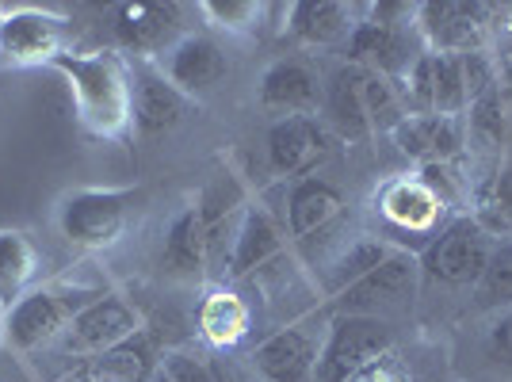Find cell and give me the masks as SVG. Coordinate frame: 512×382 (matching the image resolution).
Segmentation results:
<instances>
[{"mask_svg":"<svg viewBox=\"0 0 512 382\" xmlns=\"http://www.w3.org/2000/svg\"><path fill=\"white\" fill-rule=\"evenodd\" d=\"M77 104V123L92 138L119 142L134 127V69L115 50L73 54L65 50L54 62Z\"/></svg>","mask_w":512,"mask_h":382,"instance_id":"cell-1","label":"cell"},{"mask_svg":"<svg viewBox=\"0 0 512 382\" xmlns=\"http://www.w3.org/2000/svg\"><path fill=\"white\" fill-rule=\"evenodd\" d=\"M100 295L104 291L77 287V283H39L31 295H23L12 310L0 314V344L16 356L54 348L58 337L69 329V321Z\"/></svg>","mask_w":512,"mask_h":382,"instance_id":"cell-2","label":"cell"},{"mask_svg":"<svg viewBox=\"0 0 512 382\" xmlns=\"http://www.w3.org/2000/svg\"><path fill=\"white\" fill-rule=\"evenodd\" d=\"M375 214L386 226V245L421 253L432 237L448 226V203L417 176H394L375 191Z\"/></svg>","mask_w":512,"mask_h":382,"instance_id":"cell-3","label":"cell"},{"mask_svg":"<svg viewBox=\"0 0 512 382\" xmlns=\"http://www.w3.org/2000/svg\"><path fill=\"white\" fill-rule=\"evenodd\" d=\"M493 253L490 230L474 218V214H459L451 218L440 234L428 241L417 253L421 276L444 287H478V279L486 272V260Z\"/></svg>","mask_w":512,"mask_h":382,"instance_id":"cell-4","label":"cell"},{"mask_svg":"<svg viewBox=\"0 0 512 382\" xmlns=\"http://www.w3.org/2000/svg\"><path fill=\"white\" fill-rule=\"evenodd\" d=\"M134 191L127 188H81L58 203V230L69 245L100 253L111 249L130 222Z\"/></svg>","mask_w":512,"mask_h":382,"instance_id":"cell-5","label":"cell"},{"mask_svg":"<svg viewBox=\"0 0 512 382\" xmlns=\"http://www.w3.org/2000/svg\"><path fill=\"white\" fill-rule=\"evenodd\" d=\"M386 352H394V333L386 321L360 318V314H333L325 321L314 382H348L360 367Z\"/></svg>","mask_w":512,"mask_h":382,"instance_id":"cell-6","label":"cell"},{"mask_svg":"<svg viewBox=\"0 0 512 382\" xmlns=\"http://www.w3.org/2000/svg\"><path fill=\"white\" fill-rule=\"evenodd\" d=\"M421 287V264L406 249H390L379 268H371L360 283H352L344 295L333 298L337 314H360V318H379L386 314H402L413 306Z\"/></svg>","mask_w":512,"mask_h":382,"instance_id":"cell-7","label":"cell"},{"mask_svg":"<svg viewBox=\"0 0 512 382\" xmlns=\"http://www.w3.org/2000/svg\"><path fill=\"white\" fill-rule=\"evenodd\" d=\"M142 333V314L134 310V302H127L115 291H104L100 298H92L77 318L69 321L54 352H62L65 360H88V356H100V352H111L119 344H127Z\"/></svg>","mask_w":512,"mask_h":382,"instance_id":"cell-8","label":"cell"},{"mask_svg":"<svg viewBox=\"0 0 512 382\" xmlns=\"http://www.w3.org/2000/svg\"><path fill=\"white\" fill-rule=\"evenodd\" d=\"M65 16L39 4L0 8V65H54L65 54Z\"/></svg>","mask_w":512,"mask_h":382,"instance_id":"cell-9","label":"cell"},{"mask_svg":"<svg viewBox=\"0 0 512 382\" xmlns=\"http://www.w3.org/2000/svg\"><path fill=\"white\" fill-rule=\"evenodd\" d=\"M337 134L318 115H291L268 127V165L283 180H306L333 157Z\"/></svg>","mask_w":512,"mask_h":382,"instance_id":"cell-10","label":"cell"},{"mask_svg":"<svg viewBox=\"0 0 512 382\" xmlns=\"http://www.w3.org/2000/svg\"><path fill=\"white\" fill-rule=\"evenodd\" d=\"M325 325L291 321L253 348V371L260 382H314Z\"/></svg>","mask_w":512,"mask_h":382,"instance_id":"cell-11","label":"cell"},{"mask_svg":"<svg viewBox=\"0 0 512 382\" xmlns=\"http://www.w3.org/2000/svg\"><path fill=\"white\" fill-rule=\"evenodd\" d=\"M490 16H493L490 4L428 0V4H417V35H421L425 50H440V54L486 50Z\"/></svg>","mask_w":512,"mask_h":382,"instance_id":"cell-12","label":"cell"},{"mask_svg":"<svg viewBox=\"0 0 512 382\" xmlns=\"http://www.w3.org/2000/svg\"><path fill=\"white\" fill-rule=\"evenodd\" d=\"M344 50H348V65L371 69V73L398 85L413 69V62L425 54V43H421L417 27H386L375 20H360Z\"/></svg>","mask_w":512,"mask_h":382,"instance_id":"cell-13","label":"cell"},{"mask_svg":"<svg viewBox=\"0 0 512 382\" xmlns=\"http://www.w3.org/2000/svg\"><path fill=\"white\" fill-rule=\"evenodd\" d=\"M256 100L276 119L318 115L325 104V85H321V73L306 58H279L264 69L256 85Z\"/></svg>","mask_w":512,"mask_h":382,"instance_id":"cell-14","label":"cell"},{"mask_svg":"<svg viewBox=\"0 0 512 382\" xmlns=\"http://www.w3.org/2000/svg\"><path fill=\"white\" fill-rule=\"evenodd\" d=\"M287 241L291 237H287L283 218H276L264 203H249L241 222H237L230 260H226V276L249 279L256 272H268L279 256L287 253Z\"/></svg>","mask_w":512,"mask_h":382,"instance_id":"cell-15","label":"cell"},{"mask_svg":"<svg viewBox=\"0 0 512 382\" xmlns=\"http://www.w3.org/2000/svg\"><path fill=\"white\" fill-rule=\"evenodd\" d=\"M348 218V199L344 191L325 180V176H306V180H295L287 195H283V226H287V237L302 245L310 237L325 234L329 226H337Z\"/></svg>","mask_w":512,"mask_h":382,"instance_id":"cell-16","label":"cell"},{"mask_svg":"<svg viewBox=\"0 0 512 382\" xmlns=\"http://www.w3.org/2000/svg\"><path fill=\"white\" fill-rule=\"evenodd\" d=\"M161 73L192 100V96H203L214 85H222V77L230 73V58H226L218 39L192 31V35H180L161 54Z\"/></svg>","mask_w":512,"mask_h":382,"instance_id":"cell-17","label":"cell"},{"mask_svg":"<svg viewBox=\"0 0 512 382\" xmlns=\"http://www.w3.org/2000/svg\"><path fill=\"white\" fill-rule=\"evenodd\" d=\"M394 142L421 169H428V165H451L467 149V119H451V115H406L394 127Z\"/></svg>","mask_w":512,"mask_h":382,"instance_id":"cell-18","label":"cell"},{"mask_svg":"<svg viewBox=\"0 0 512 382\" xmlns=\"http://www.w3.org/2000/svg\"><path fill=\"white\" fill-rule=\"evenodd\" d=\"M119 46L134 54H165L180 39V4H119L111 12Z\"/></svg>","mask_w":512,"mask_h":382,"instance_id":"cell-19","label":"cell"},{"mask_svg":"<svg viewBox=\"0 0 512 382\" xmlns=\"http://www.w3.org/2000/svg\"><path fill=\"white\" fill-rule=\"evenodd\" d=\"M360 4L337 0H299L287 8V35L302 46H344L360 27Z\"/></svg>","mask_w":512,"mask_h":382,"instance_id":"cell-20","label":"cell"},{"mask_svg":"<svg viewBox=\"0 0 512 382\" xmlns=\"http://www.w3.org/2000/svg\"><path fill=\"white\" fill-rule=\"evenodd\" d=\"M188 111V96L172 85L169 77L153 65H142L134 73V130L138 134H165V130L180 127Z\"/></svg>","mask_w":512,"mask_h":382,"instance_id":"cell-21","label":"cell"},{"mask_svg":"<svg viewBox=\"0 0 512 382\" xmlns=\"http://www.w3.org/2000/svg\"><path fill=\"white\" fill-rule=\"evenodd\" d=\"M157 371H161V363L153 352V340L146 333H138L134 340L111 348V352L81 360L65 382H153Z\"/></svg>","mask_w":512,"mask_h":382,"instance_id":"cell-22","label":"cell"},{"mask_svg":"<svg viewBox=\"0 0 512 382\" xmlns=\"http://www.w3.org/2000/svg\"><path fill=\"white\" fill-rule=\"evenodd\" d=\"M325 123L337 138H348V142H363L371 138V119H367V104H363V69L360 65L344 62L329 85H325Z\"/></svg>","mask_w":512,"mask_h":382,"instance_id":"cell-23","label":"cell"},{"mask_svg":"<svg viewBox=\"0 0 512 382\" xmlns=\"http://www.w3.org/2000/svg\"><path fill=\"white\" fill-rule=\"evenodd\" d=\"M390 249H394V245H386V237L352 234L321 268H314V272H321V291L329 298L344 295V291H348L352 283H360L371 268H379L386 256H390Z\"/></svg>","mask_w":512,"mask_h":382,"instance_id":"cell-24","label":"cell"},{"mask_svg":"<svg viewBox=\"0 0 512 382\" xmlns=\"http://www.w3.org/2000/svg\"><path fill=\"white\" fill-rule=\"evenodd\" d=\"M161 268L172 276H203L211 268V245H207V226L195 207H184L165 230L161 245Z\"/></svg>","mask_w":512,"mask_h":382,"instance_id":"cell-25","label":"cell"},{"mask_svg":"<svg viewBox=\"0 0 512 382\" xmlns=\"http://www.w3.org/2000/svg\"><path fill=\"white\" fill-rule=\"evenodd\" d=\"M199 337L207 340L211 348H237L241 340L249 337L253 325V310L249 302L230 291V287H214L199 302Z\"/></svg>","mask_w":512,"mask_h":382,"instance_id":"cell-26","label":"cell"},{"mask_svg":"<svg viewBox=\"0 0 512 382\" xmlns=\"http://www.w3.org/2000/svg\"><path fill=\"white\" fill-rule=\"evenodd\" d=\"M39 249L23 230H0V314L12 310L39 283Z\"/></svg>","mask_w":512,"mask_h":382,"instance_id":"cell-27","label":"cell"},{"mask_svg":"<svg viewBox=\"0 0 512 382\" xmlns=\"http://www.w3.org/2000/svg\"><path fill=\"white\" fill-rule=\"evenodd\" d=\"M432 62V115H451V119H467V85H463V62L459 54H440L428 50Z\"/></svg>","mask_w":512,"mask_h":382,"instance_id":"cell-28","label":"cell"},{"mask_svg":"<svg viewBox=\"0 0 512 382\" xmlns=\"http://www.w3.org/2000/svg\"><path fill=\"white\" fill-rule=\"evenodd\" d=\"M474 302L482 306V310H509L512 306V241H501V245H493L490 260H486V272L478 279V287H474Z\"/></svg>","mask_w":512,"mask_h":382,"instance_id":"cell-29","label":"cell"},{"mask_svg":"<svg viewBox=\"0 0 512 382\" xmlns=\"http://www.w3.org/2000/svg\"><path fill=\"white\" fill-rule=\"evenodd\" d=\"M363 104H367V119H371V130L379 134V130H390L406 119V104H402V96H398V88L394 81H386L379 73H371V69H363Z\"/></svg>","mask_w":512,"mask_h":382,"instance_id":"cell-30","label":"cell"},{"mask_svg":"<svg viewBox=\"0 0 512 382\" xmlns=\"http://www.w3.org/2000/svg\"><path fill=\"white\" fill-rule=\"evenodd\" d=\"M199 12L211 20V27L226 31V35H253L268 4H256V0H207L199 4Z\"/></svg>","mask_w":512,"mask_h":382,"instance_id":"cell-31","label":"cell"},{"mask_svg":"<svg viewBox=\"0 0 512 382\" xmlns=\"http://www.w3.org/2000/svg\"><path fill=\"white\" fill-rule=\"evenodd\" d=\"M478 207L482 211H501V222L512 214V169L493 172L478 191Z\"/></svg>","mask_w":512,"mask_h":382,"instance_id":"cell-32","label":"cell"},{"mask_svg":"<svg viewBox=\"0 0 512 382\" xmlns=\"http://www.w3.org/2000/svg\"><path fill=\"white\" fill-rule=\"evenodd\" d=\"M348 382H413L406 360L398 352H386L379 360H371L367 367H360Z\"/></svg>","mask_w":512,"mask_h":382,"instance_id":"cell-33","label":"cell"},{"mask_svg":"<svg viewBox=\"0 0 512 382\" xmlns=\"http://www.w3.org/2000/svg\"><path fill=\"white\" fill-rule=\"evenodd\" d=\"M486 348H490V356L497 363H509L512 367V306L505 314L493 318L490 333H486Z\"/></svg>","mask_w":512,"mask_h":382,"instance_id":"cell-34","label":"cell"},{"mask_svg":"<svg viewBox=\"0 0 512 382\" xmlns=\"http://www.w3.org/2000/svg\"><path fill=\"white\" fill-rule=\"evenodd\" d=\"M161 371H165V379H169V382H214L211 371H207L203 363L188 360V356H172Z\"/></svg>","mask_w":512,"mask_h":382,"instance_id":"cell-35","label":"cell"},{"mask_svg":"<svg viewBox=\"0 0 512 382\" xmlns=\"http://www.w3.org/2000/svg\"><path fill=\"white\" fill-rule=\"evenodd\" d=\"M505 85V104H509V134H512V81H501Z\"/></svg>","mask_w":512,"mask_h":382,"instance_id":"cell-36","label":"cell"}]
</instances>
